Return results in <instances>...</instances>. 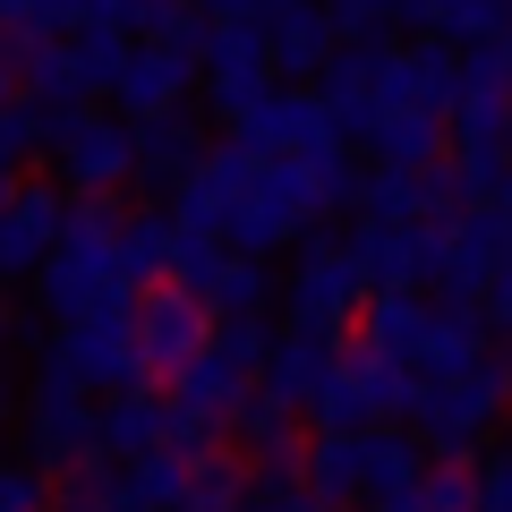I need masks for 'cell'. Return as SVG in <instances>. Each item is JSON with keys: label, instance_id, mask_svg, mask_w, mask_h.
Listing matches in <instances>:
<instances>
[{"label": "cell", "instance_id": "obj_3", "mask_svg": "<svg viewBox=\"0 0 512 512\" xmlns=\"http://www.w3.org/2000/svg\"><path fill=\"white\" fill-rule=\"evenodd\" d=\"M128 333H137V376L171 384L205 342H214V308H205L188 282H146L137 308H128Z\"/></svg>", "mask_w": 512, "mask_h": 512}, {"label": "cell", "instance_id": "obj_16", "mask_svg": "<svg viewBox=\"0 0 512 512\" xmlns=\"http://www.w3.org/2000/svg\"><path fill=\"white\" fill-rule=\"evenodd\" d=\"M470 308H478V325H487V333H512V265H495V274L478 282Z\"/></svg>", "mask_w": 512, "mask_h": 512}, {"label": "cell", "instance_id": "obj_9", "mask_svg": "<svg viewBox=\"0 0 512 512\" xmlns=\"http://www.w3.org/2000/svg\"><path fill=\"white\" fill-rule=\"evenodd\" d=\"M60 222H69V205L52 188H18V197L0 205V282L43 274V256L60 248Z\"/></svg>", "mask_w": 512, "mask_h": 512}, {"label": "cell", "instance_id": "obj_17", "mask_svg": "<svg viewBox=\"0 0 512 512\" xmlns=\"http://www.w3.org/2000/svg\"><path fill=\"white\" fill-rule=\"evenodd\" d=\"M478 512H512V461H487L478 470Z\"/></svg>", "mask_w": 512, "mask_h": 512}, {"label": "cell", "instance_id": "obj_21", "mask_svg": "<svg viewBox=\"0 0 512 512\" xmlns=\"http://www.w3.org/2000/svg\"><path fill=\"white\" fill-rule=\"evenodd\" d=\"M504 384H512V359H504Z\"/></svg>", "mask_w": 512, "mask_h": 512}, {"label": "cell", "instance_id": "obj_12", "mask_svg": "<svg viewBox=\"0 0 512 512\" xmlns=\"http://www.w3.org/2000/svg\"><path fill=\"white\" fill-rule=\"evenodd\" d=\"M197 137H188V120L171 111V120H146L137 128V180H163V188H180L188 171H197Z\"/></svg>", "mask_w": 512, "mask_h": 512}, {"label": "cell", "instance_id": "obj_20", "mask_svg": "<svg viewBox=\"0 0 512 512\" xmlns=\"http://www.w3.org/2000/svg\"><path fill=\"white\" fill-rule=\"evenodd\" d=\"M0 342H9V299H0Z\"/></svg>", "mask_w": 512, "mask_h": 512}, {"label": "cell", "instance_id": "obj_18", "mask_svg": "<svg viewBox=\"0 0 512 512\" xmlns=\"http://www.w3.org/2000/svg\"><path fill=\"white\" fill-rule=\"evenodd\" d=\"M444 0H384V26H436Z\"/></svg>", "mask_w": 512, "mask_h": 512}, {"label": "cell", "instance_id": "obj_8", "mask_svg": "<svg viewBox=\"0 0 512 512\" xmlns=\"http://www.w3.org/2000/svg\"><path fill=\"white\" fill-rule=\"evenodd\" d=\"M60 180L86 188V197L137 180V128L128 120H60Z\"/></svg>", "mask_w": 512, "mask_h": 512}, {"label": "cell", "instance_id": "obj_7", "mask_svg": "<svg viewBox=\"0 0 512 512\" xmlns=\"http://www.w3.org/2000/svg\"><path fill=\"white\" fill-rule=\"evenodd\" d=\"M461 103V60L444 43H410V52L384 60V86H376V111H419V120H453Z\"/></svg>", "mask_w": 512, "mask_h": 512}, {"label": "cell", "instance_id": "obj_4", "mask_svg": "<svg viewBox=\"0 0 512 512\" xmlns=\"http://www.w3.org/2000/svg\"><path fill=\"white\" fill-rule=\"evenodd\" d=\"M137 308V299H128ZM128 308H94V316H69L52 342V367L86 393H137V333H128Z\"/></svg>", "mask_w": 512, "mask_h": 512}, {"label": "cell", "instance_id": "obj_2", "mask_svg": "<svg viewBox=\"0 0 512 512\" xmlns=\"http://www.w3.org/2000/svg\"><path fill=\"white\" fill-rule=\"evenodd\" d=\"M504 402H512L504 367H495V359H478V367H461V376L419 384L402 419L419 427V444H436V461H470V453H478V436L495 427V410H504Z\"/></svg>", "mask_w": 512, "mask_h": 512}, {"label": "cell", "instance_id": "obj_15", "mask_svg": "<svg viewBox=\"0 0 512 512\" xmlns=\"http://www.w3.org/2000/svg\"><path fill=\"white\" fill-rule=\"evenodd\" d=\"M0 512H52V478H43V461H0Z\"/></svg>", "mask_w": 512, "mask_h": 512}, {"label": "cell", "instance_id": "obj_22", "mask_svg": "<svg viewBox=\"0 0 512 512\" xmlns=\"http://www.w3.org/2000/svg\"><path fill=\"white\" fill-rule=\"evenodd\" d=\"M367 512H376V504H367Z\"/></svg>", "mask_w": 512, "mask_h": 512}, {"label": "cell", "instance_id": "obj_11", "mask_svg": "<svg viewBox=\"0 0 512 512\" xmlns=\"http://www.w3.org/2000/svg\"><path fill=\"white\" fill-rule=\"evenodd\" d=\"M265 43H274V77H282V69L308 77V69H325V60H333V18L308 0V9H291V18L265 26Z\"/></svg>", "mask_w": 512, "mask_h": 512}, {"label": "cell", "instance_id": "obj_1", "mask_svg": "<svg viewBox=\"0 0 512 512\" xmlns=\"http://www.w3.org/2000/svg\"><path fill=\"white\" fill-rule=\"evenodd\" d=\"M137 282H128V256H120V222L103 205L60 222V248L43 256V308L69 325V316H94V308H128Z\"/></svg>", "mask_w": 512, "mask_h": 512}, {"label": "cell", "instance_id": "obj_19", "mask_svg": "<svg viewBox=\"0 0 512 512\" xmlns=\"http://www.w3.org/2000/svg\"><path fill=\"white\" fill-rule=\"evenodd\" d=\"M197 9H205L214 26H222V18H256V0H197Z\"/></svg>", "mask_w": 512, "mask_h": 512}, {"label": "cell", "instance_id": "obj_13", "mask_svg": "<svg viewBox=\"0 0 512 512\" xmlns=\"http://www.w3.org/2000/svg\"><path fill=\"white\" fill-rule=\"evenodd\" d=\"M359 453H367V504L419 487V470H427V461H419V436H393V427H367Z\"/></svg>", "mask_w": 512, "mask_h": 512}, {"label": "cell", "instance_id": "obj_5", "mask_svg": "<svg viewBox=\"0 0 512 512\" xmlns=\"http://www.w3.org/2000/svg\"><path fill=\"white\" fill-rule=\"evenodd\" d=\"M367 316V274H359V256L350 248H316L308 265H299L291 282V325L316 333V342H350Z\"/></svg>", "mask_w": 512, "mask_h": 512}, {"label": "cell", "instance_id": "obj_6", "mask_svg": "<svg viewBox=\"0 0 512 512\" xmlns=\"http://www.w3.org/2000/svg\"><path fill=\"white\" fill-rule=\"evenodd\" d=\"M205 94H214L231 120H239L248 103L274 94V43H265V26H256V18L205 26Z\"/></svg>", "mask_w": 512, "mask_h": 512}, {"label": "cell", "instance_id": "obj_14", "mask_svg": "<svg viewBox=\"0 0 512 512\" xmlns=\"http://www.w3.org/2000/svg\"><path fill=\"white\" fill-rule=\"evenodd\" d=\"M436 35H453V43H504L512 35V0H444L436 9Z\"/></svg>", "mask_w": 512, "mask_h": 512}, {"label": "cell", "instance_id": "obj_10", "mask_svg": "<svg viewBox=\"0 0 512 512\" xmlns=\"http://www.w3.org/2000/svg\"><path fill=\"white\" fill-rule=\"evenodd\" d=\"M188 94V52H163V43H137V52L120 60V77H111V103L128 111V120H171Z\"/></svg>", "mask_w": 512, "mask_h": 512}]
</instances>
